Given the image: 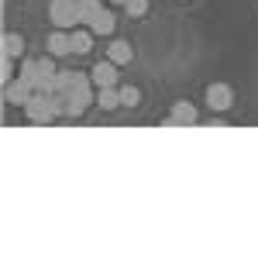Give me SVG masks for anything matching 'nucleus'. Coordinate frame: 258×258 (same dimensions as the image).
<instances>
[{"mask_svg":"<svg viewBox=\"0 0 258 258\" xmlns=\"http://www.w3.org/2000/svg\"><path fill=\"white\" fill-rule=\"evenodd\" d=\"M90 28H93V35H114V28H117V21H114V14L103 7L97 18L90 21Z\"/></svg>","mask_w":258,"mask_h":258,"instance_id":"f8f14e48","label":"nucleus"},{"mask_svg":"<svg viewBox=\"0 0 258 258\" xmlns=\"http://www.w3.org/2000/svg\"><path fill=\"white\" fill-rule=\"evenodd\" d=\"M45 48H48V55H55V59H62V55H73V31H62V28H55V31L48 35V41H45Z\"/></svg>","mask_w":258,"mask_h":258,"instance_id":"39448f33","label":"nucleus"},{"mask_svg":"<svg viewBox=\"0 0 258 258\" xmlns=\"http://www.w3.org/2000/svg\"><path fill=\"white\" fill-rule=\"evenodd\" d=\"M0 52H4L7 59H21V55H24V38H21L18 31H7V35L0 38Z\"/></svg>","mask_w":258,"mask_h":258,"instance_id":"1a4fd4ad","label":"nucleus"},{"mask_svg":"<svg viewBox=\"0 0 258 258\" xmlns=\"http://www.w3.org/2000/svg\"><path fill=\"white\" fill-rule=\"evenodd\" d=\"M90 80H93V86H114L117 83V62H110V59H100L93 69H90Z\"/></svg>","mask_w":258,"mask_h":258,"instance_id":"423d86ee","label":"nucleus"},{"mask_svg":"<svg viewBox=\"0 0 258 258\" xmlns=\"http://www.w3.org/2000/svg\"><path fill=\"white\" fill-rule=\"evenodd\" d=\"M48 18H52V24L62 28V31L80 28V0H52V4H48Z\"/></svg>","mask_w":258,"mask_h":258,"instance_id":"f257e3e1","label":"nucleus"},{"mask_svg":"<svg viewBox=\"0 0 258 258\" xmlns=\"http://www.w3.org/2000/svg\"><path fill=\"white\" fill-rule=\"evenodd\" d=\"M35 97V83L24 80V76H14L11 83H4V100L14 103V107H24L28 100Z\"/></svg>","mask_w":258,"mask_h":258,"instance_id":"7ed1b4c3","label":"nucleus"},{"mask_svg":"<svg viewBox=\"0 0 258 258\" xmlns=\"http://www.w3.org/2000/svg\"><path fill=\"white\" fill-rule=\"evenodd\" d=\"M0 80L4 83L14 80V59H7V55H4V62H0Z\"/></svg>","mask_w":258,"mask_h":258,"instance_id":"dca6fc26","label":"nucleus"},{"mask_svg":"<svg viewBox=\"0 0 258 258\" xmlns=\"http://www.w3.org/2000/svg\"><path fill=\"white\" fill-rule=\"evenodd\" d=\"M21 110H24V117L31 120V124H52V120L59 117L55 107H52V100H48V93H38V90H35V97L28 100Z\"/></svg>","mask_w":258,"mask_h":258,"instance_id":"f03ea898","label":"nucleus"},{"mask_svg":"<svg viewBox=\"0 0 258 258\" xmlns=\"http://www.w3.org/2000/svg\"><path fill=\"white\" fill-rule=\"evenodd\" d=\"M124 7H127L131 18H145V14H148V0H127Z\"/></svg>","mask_w":258,"mask_h":258,"instance_id":"2eb2a0df","label":"nucleus"},{"mask_svg":"<svg viewBox=\"0 0 258 258\" xmlns=\"http://www.w3.org/2000/svg\"><path fill=\"white\" fill-rule=\"evenodd\" d=\"M100 11H103V4H100V0H80V24H90Z\"/></svg>","mask_w":258,"mask_h":258,"instance_id":"ddd939ff","label":"nucleus"},{"mask_svg":"<svg viewBox=\"0 0 258 258\" xmlns=\"http://www.w3.org/2000/svg\"><path fill=\"white\" fill-rule=\"evenodd\" d=\"M107 59L117 62V66H127V62L135 59V48H131V41H124V38L110 41V45H107Z\"/></svg>","mask_w":258,"mask_h":258,"instance_id":"0eeeda50","label":"nucleus"},{"mask_svg":"<svg viewBox=\"0 0 258 258\" xmlns=\"http://www.w3.org/2000/svg\"><path fill=\"white\" fill-rule=\"evenodd\" d=\"M93 48V28H73V55H86Z\"/></svg>","mask_w":258,"mask_h":258,"instance_id":"6e6552de","label":"nucleus"},{"mask_svg":"<svg viewBox=\"0 0 258 258\" xmlns=\"http://www.w3.org/2000/svg\"><path fill=\"white\" fill-rule=\"evenodd\" d=\"M138 103H141V90L138 86H120V107H131V110H135Z\"/></svg>","mask_w":258,"mask_h":258,"instance_id":"4468645a","label":"nucleus"},{"mask_svg":"<svg viewBox=\"0 0 258 258\" xmlns=\"http://www.w3.org/2000/svg\"><path fill=\"white\" fill-rule=\"evenodd\" d=\"M231 103H234V90H231L227 83H210V86H207V107H210L214 114L231 110Z\"/></svg>","mask_w":258,"mask_h":258,"instance_id":"20e7f679","label":"nucleus"},{"mask_svg":"<svg viewBox=\"0 0 258 258\" xmlns=\"http://www.w3.org/2000/svg\"><path fill=\"white\" fill-rule=\"evenodd\" d=\"M110 4H127V0H110Z\"/></svg>","mask_w":258,"mask_h":258,"instance_id":"f3484780","label":"nucleus"},{"mask_svg":"<svg viewBox=\"0 0 258 258\" xmlns=\"http://www.w3.org/2000/svg\"><path fill=\"white\" fill-rule=\"evenodd\" d=\"M93 103H97L100 110H117L120 107V90H114V86H100Z\"/></svg>","mask_w":258,"mask_h":258,"instance_id":"9b49d317","label":"nucleus"},{"mask_svg":"<svg viewBox=\"0 0 258 258\" xmlns=\"http://www.w3.org/2000/svg\"><path fill=\"white\" fill-rule=\"evenodd\" d=\"M197 107L189 103V100H179L176 107H172V117H169V124H197Z\"/></svg>","mask_w":258,"mask_h":258,"instance_id":"9d476101","label":"nucleus"}]
</instances>
